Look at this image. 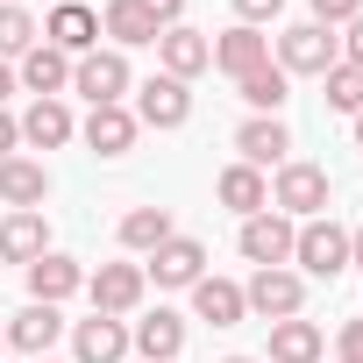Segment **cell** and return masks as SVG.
<instances>
[{"instance_id":"1","label":"cell","mask_w":363,"mask_h":363,"mask_svg":"<svg viewBox=\"0 0 363 363\" xmlns=\"http://www.w3.org/2000/svg\"><path fill=\"white\" fill-rule=\"evenodd\" d=\"M328 200H335V178H328L320 164H306V157H285V164H278L271 207H278L285 221H313V214H328Z\"/></svg>"},{"instance_id":"11","label":"cell","mask_w":363,"mask_h":363,"mask_svg":"<svg viewBox=\"0 0 363 363\" xmlns=\"http://www.w3.org/2000/svg\"><path fill=\"white\" fill-rule=\"evenodd\" d=\"M128 349H135L143 363H178V349H186V313L157 306V313L128 320Z\"/></svg>"},{"instance_id":"23","label":"cell","mask_w":363,"mask_h":363,"mask_svg":"<svg viewBox=\"0 0 363 363\" xmlns=\"http://www.w3.org/2000/svg\"><path fill=\"white\" fill-rule=\"evenodd\" d=\"M328 356V335H320V320H306V313H292V320H271V363H320Z\"/></svg>"},{"instance_id":"4","label":"cell","mask_w":363,"mask_h":363,"mask_svg":"<svg viewBox=\"0 0 363 363\" xmlns=\"http://www.w3.org/2000/svg\"><path fill=\"white\" fill-rule=\"evenodd\" d=\"M128 86H135V72H128L121 50H86V57H72V93H86L93 107H121Z\"/></svg>"},{"instance_id":"7","label":"cell","mask_w":363,"mask_h":363,"mask_svg":"<svg viewBox=\"0 0 363 363\" xmlns=\"http://www.w3.org/2000/svg\"><path fill=\"white\" fill-rule=\"evenodd\" d=\"M242 306L264 313V320H292V313H306V278H299L292 264H278V271H250Z\"/></svg>"},{"instance_id":"19","label":"cell","mask_w":363,"mask_h":363,"mask_svg":"<svg viewBox=\"0 0 363 363\" xmlns=\"http://www.w3.org/2000/svg\"><path fill=\"white\" fill-rule=\"evenodd\" d=\"M79 135H86V150H93V157H128V150H135V135H143V121H135L128 107H93Z\"/></svg>"},{"instance_id":"38","label":"cell","mask_w":363,"mask_h":363,"mask_svg":"<svg viewBox=\"0 0 363 363\" xmlns=\"http://www.w3.org/2000/svg\"><path fill=\"white\" fill-rule=\"evenodd\" d=\"M349 264H363V228H349Z\"/></svg>"},{"instance_id":"6","label":"cell","mask_w":363,"mask_h":363,"mask_svg":"<svg viewBox=\"0 0 363 363\" xmlns=\"http://www.w3.org/2000/svg\"><path fill=\"white\" fill-rule=\"evenodd\" d=\"M292 242H299V221H285L278 207L250 214V221H242V235H235V250H242L257 271H278V264H292Z\"/></svg>"},{"instance_id":"12","label":"cell","mask_w":363,"mask_h":363,"mask_svg":"<svg viewBox=\"0 0 363 363\" xmlns=\"http://www.w3.org/2000/svg\"><path fill=\"white\" fill-rule=\"evenodd\" d=\"M22 278H29V299H36V306H65L72 292H86V264H79V257H57V250H43Z\"/></svg>"},{"instance_id":"13","label":"cell","mask_w":363,"mask_h":363,"mask_svg":"<svg viewBox=\"0 0 363 363\" xmlns=\"http://www.w3.org/2000/svg\"><path fill=\"white\" fill-rule=\"evenodd\" d=\"M43 43L65 50V57H86V50H100V15L79 8V0H65V8L43 15Z\"/></svg>"},{"instance_id":"40","label":"cell","mask_w":363,"mask_h":363,"mask_svg":"<svg viewBox=\"0 0 363 363\" xmlns=\"http://www.w3.org/2000/svg\"><path fill=\"white\" fill-rule=\"evenodd\" d=\"M356 150H363V114H356Z\"/></svg>"},{"instance_id":"36","label":"cell","mask_w":363,"mask_h":363,"mask_svg":"<svg viewBox=\"0 0 363 363\" xmlns=\"http://www.w3.org/2000/svg\"><path fill=\"white\" fill-rule=\"evenodd\" d=\"M342 65H363V15H356L349 36H342Z\"/></svg>"},{"instance_id":"25","label":"cell","mask_w":363,"mask_h":363,"mask_svg":"<svg viewBox=\"0 0 363 363\" xmlns=\"http://www.w3.org/2000/svg\"><path fill=\"white\" fill-rule=\"evenodd\" d=\"M114 235H121V250H128V257H150L157 242H171V235H178V221H171V207H128Z\"/></svg>"},{"instance_id":"22","label":"cell","mask_w":363,"mask_h":363,"mask_svg":"<svg viewBox=\"0 0 363 363\" xmlns=\"http://www.w3.org/2000/svg\"><path fill=\"white\" fill-rule=\"evenodd\" d=\"M65 328H72V320H65L57 306H36V299H29V306L8 320V349H22V356H50V342H57Z\"/></svg>"},{"instance_id":"42","label":"cell","mask_w":363,"mask_h":363,"mask_svg":"<svg viewBox=\"0 0 363 363\" xmlns=\"http://www.w3.org/2000/svg\"><path fill=\"white\" fill-rule=\"evenodd\" d=\"M36 363H50V356H36Z\"/></svg>"},{"instance_id":"21","label":"cell","mask_w":363,"mask_h":363,"mask_svg":"<svg viewBox=\"0 0 363 363\" xmlns=\"http://www.w3.org/2000/svg\"><path fill=\"white\" fill-rule=\"evenodd\" d=\"M15 86H29L36 100H65V93H72V57H65V50H50V43H36V50L22 57Z\"/></svg>"},{"instance_id":"17","label":"cell","mask_w":363,"mask_h":363,"mask_svg":"<svg viewBox=\"0 0 363 363\" xmlns=\"http://www.w3.org/2000/svg\"><path fill=\"white\" fill-rule=\"evenodd\" d=\"M235 150H242V164H257V171L271 164V171H278V164L292 157V128H285L278 114H250V121L235 128Z\"/></svg>"},{"instance_id":"31","label":"cell","mask_w":363,"mask_h":363,"mask_svg":"<svg viewBox=\"0 0 363 363\" xmlns=\"http://www.w3.org/2000/svg\"><path fill=\"white\" fill-rule=\"evenodd\" d=\"M306 8H313L306 22H320V29H349V22L363 15V0H306Z\"/></svg>"},{"instance_id":"5","label":"cell","mask_w":363,"mask_h":363,"mask_svg":"<svg viewBox=\"0 0 363 363\" xmlns=\"http://www.w3.org/2000/svg\"><path fill=\"white\" fill-rule=\"evenodd\" d=\"M143 278H157V292H193V285L207 278V242H193V235L157 242V250L143 257Z\"/></svg>"},{"instance_id":"18","label":"cell","mask_w":363,"mask_h":363,"mask_svg":"<svg viewBox=\"0 0 363 363\" xmlns=\"http://www.w3.org/2000/svg\"><path fill=\"white\" fill-rule=\"evenodd\" d=\"M214 200H221L228 214H242V221H250V214H264V207H271V178H264L257 164H242V157H235V164L214 178Z\"/></svg>"},{"instance_id":"20","label":"cell","mask_w":363,"mask_h":363,"mask_svg":"<svg viewBox=\"0 0 363 363\" xmlns=\"http://www.w3.org/2000/svg\"><path fill=\"white\" fill-rule=\"evenodd\" d=\"M50 250V221H43V207H29V214H8L0 221V264H36Z\"/></svg>"},{"instance_id":"33","label":"cell","mask_w":363,"mask_h":363,"mask_svg":"<svg viewBox=\"0 0 363 363\" xmlns=\"http://www.w3.org/2000/svg\"><path fill=\"white\" fill-rule=\"evenodd\" d=\"M278 8H285V0H235V22L264 29V22H278Z\"/></svg>"},{"instance_id":"16","label":"cell","mask_w":363,"mask_h":363,"mask_svg":"<svg viewBox=\"0 0 363 363\" xmlns=\"http://www.w3.org/2000/svg\"><path fill=\"white\" fill-rule=\"evenodd\" d=\"M214 65H221L228 79H250V72H264V65H271V36H264V29H250V22H235V29H221V36H214Z\"/></svg>"},{"instance_id":"27","label":"cell","mask_w":363,"mask_h":363,"mask_svg":"<svg viewBox=\"0 0 363 363\" xmlns=\"http://www.w3.org/2000/svg\"><path fill=\"white\" fill-rule=\"evenodd\" d=\"M193 313L214 320V328H235L250 306H242V285H228V278H200V285H193Z\"/></svg>"},{"instance_id":"35","label":"cell","mask_w":363,"mask_h":363,"mask_svg":"<svg viewBox=\"0 0 363 363\" xmlns=\"http://www.w3.org/2000/svg\"><path fill=\"white\" fill-rule=\"evenodd\" d=\"M15 150H22V121L0 107V157H15Z\"/></svg>"},{"instance_id":"24","label":"cell","mask_w":363,"mask_h":363,"mask_svg":"<svg viewBox=\"0 0 363 363\" xmlns=\"http://www.w3.org/2000/svg\"><path fill=\"white\" fill-rule=\"evenodd\" d=\"M72 135H79V121H72L65 100H29V114H22V143L29 150H65Z\"/></svg>"},{"instance_id":"29","label":"cell","mask_w":363,"mask_h":363,"mask_svg":"<svg viewBox=\"0 0 363 363\" xmlns=\"http://www.w3.org/2000/svg\"><path fill=\"white\" fill-rule=\"evenodd\" d=\"M235 93L257 107V114H278L285 100H292V79L278 72V65H264V72H250V79H235Z\"/></svg>"},{"instance_id":"39","label":"cell","mask_w":363,"mask_h":363,"mask_svg":"<svg viewBox=\"0 0 363 363\" xmlns=\"http://www.w3.org/2000/svg\"><path fill=\"white\" fill-rule=\"evenodd\" d=\"M221 363H264V356H221Z\"/></svg>"},{"instance_id":"32","label":"cell","mask_w":363,"mask_h":363,"mask_svg":"<svg viewBox=\"0 0 363 363\" xmlns=\"http://www.w3.org/2000/svg\"><path fill=\"white\" fill-rule=\"evenodd\" d=\"M335 363H363V320H342L335 328Z\"/></svg>"},{"instance_id":"14","label":"cell","mask_w":363,"mask_h":363,"mask_svg":"<svg viewBox=\"0 0 363 363\" xmlns=\"http://www.w3.org/2000/svg\"><path fill=\"white\" fill-rule=\"evenodd\" d=\"M121 356H128V320L114 313L72 320V363H121Z\"/></svg>"},{"instance_id":"34","label":"cell","mask_w":363,"mask_h":363,"mask_svg":"<svg viewBox=\"0 0 363 363\" xmlns=\"http://www.w3.org/2000/svg\"><path fill=\"white\" fill-rule=\"evenodd\" d=\"M135 8L157 22V29H171V22H186V0H135Z\"/></svg>"},{"instance_id":"41","label":"cell","mask_w":363,"mask_h":363,"mask_svg":"<svg viewBox=\"0 0 363 363\" xmlns=\"http://www.w3.org/2000/svg\"><path fill=\"white\" fill-rule=\"evenodd\" d=\"M0 349H8V320H0Z\"/></svg>"},{"instance_id":"26","label":"cell","mask_w":363,"mask_h":363,"mask_svg":"<svg viewBox=\"0 0 363 363\" xmlns=\"http://www.w3.org/2000/svg\"><path fill=\"white\" fill-rule=\"evenodd\" d=\"M100 36H114V50H143V43H157L164 29L135 8V0H107V8H100Z\"/></svg>"},{"instance_id":"28","label":"cell","mask_w":363,"mask_h":363,"mask_svg":"<svg viewBox=\"0 0 363 363\" xmlns=\"http://www.w3.org/2000/svg\"><path fill=\"white\" fill-rule=\"evenodd\" d=\"M36 43H43L36 15H29V8H15V0H0V65H8V57H29Z\"/></svg>"},{"instance_id":"10","label":"cell","mask_w":363,"mask_h":363,"mask_svg":"<svg viewBox=\"0 0 363 363\" xmlns=\"http://www.w3.org/2000/svg\"><path fill=\"white\" fill-rule=\"evenodd\" d=\"M207 65H214V43H207L200 29L171 22V29L157 36V72H164V79H186V86H193V79H200Z\"/></svg>"},{"instance_id":"2","label":"cell","mask_w":363,"mask_h":363,"mask_svg":"<svg viewBox=\"0 0 363 363\" xmlns=\"http://www.w3.org/2000/svg\"><path fill=\"white\" fill-rule=\"evenodd\" d=\"M335 65H342V36H335V29L292 22V29L278 36V72H285V79H328Z\"/></svg>"},{"instance_id":"30","label":"cell","mask_w":363,"mask_h":363,"mask_svg":"<svg viewBox=\"0 0 363 363\" xmlns=\"http://www.w3.org/2000/svg\"><path fill=\"white\" fill-rule=\"evenodd\" d=\"M320 86H328V107H335V114H349V121L363 114V65H335Z\"/></svg>"},{"instance_id":"15","label":"cell","mask_w":363,"mask_h":363,"mask_svg":"<svg viewBox=\"0 0 363 363\" xmlns=\"http://www.w3.org/2000/svg\"><path fill=\"white\" fill-rule=\"evenodd\" d=\"M43 200H50V171H43V157H0V207L29 214V207H43Z\"/></svg>"},{"instance_id":"9","label":"cell","mask_w":363,"mask_h":363,"mask_svg":"<svg viewBox=\"0 0 363 363\" xmlns=\"http://www.w3.org/2000/svg\"><path fill=\"white\" fill-rule=\"evenodd\" d=\"M128 114H135L143 128H186V121H193V93H186V79H164V72H157V79L135 86V107H128Z\"/></svg>"},{"instance_id":"3","label":"cell","mask_w":363,"mask_h":363,"mask_svg":"<svg viewBox=\"0 0 363 363\" xmlns=\"http://www.w3.org/2000/svg\"><path fill=\"white\" fill-rule=\"evenodd\" d=\"M292 264H299V278H342V271H349V228H342L335 214H313V221H299Z\"/></svg>"},{"instance_id":"8","label":"cell","mask_w":363,"mask_h":363,"mask_svg":"<svg viewBox=\"0 0 363 363\" xmlns=\"http://www.w3.org/2000/svg\"><path fill=\"white\" fill-rule=\"evenodd\" d=\"M86 292H93V313H114V320H128V313L143 306L150 278H143V264H100V271H86Z\"/></svg>"},{"instance_id":"37","label":"cell","mask_w":363,"mask_h":363,"mask_svg":"<svg viewBox=\"0 0 363 363\" xmlns=\"http://www.w3.org/2000/svg\"><path fill=\"white\" fill-rule=\"evenodd\" d=\"M8 93H15V65H0V107H8Z\"/></svg>"}]
</instances>
